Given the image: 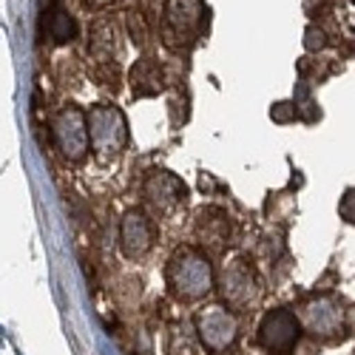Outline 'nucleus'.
<instances>
[{"label": "nucleus", "mask_w": 355, "mask_h": 355, "mask_svg": "<svg viewBox=\"0 0 355 355\" xmlns=\"http://www.w3.org/2000/svg\"><path fill=\"white\" fill-rule=\"evenodd\" d=\"M165 282L180 302H199L216 287L214 284L216 276H214L208 256L191 245L176 248L171 253L168 268H165Z\"/></svg>", "instance_id": "obj_1"}, {"label": "nucleus", "mask_w": 355, "mask_h": 355, "mask_svg": "<svg viewBox=\"0 0 355 355\" xmlns=\"http://www.w3.org/2000/svg\"><path fill=\"white\" fill-rule=\"evenodd\" d=\"M205 0H165L162 9V43L171 51H185L191 49L205 23Z\"/></svg>", "instance_id": "obj_2"}, {"label": "nucleus", "mask_w": 355, "mask_h": 355, "mask_svg": "<svg viewBox=\"0 0 355 355\" xmlns=\"http://www.w3.org/2000/svg\"><path fill=\"white\" fill-rule=\"evenodd\" d=\"M88 120V142H92V151L100 159H116L125 145H128V120L125 114L116 105H94L85 114Z\"/></svg>", "instance_id": "obj_3"}, {"label": "nucleus", "mask_w": 355, "mask_h": 355, "mask_svg": "<svg viewBox=\"0 0 355 355\" xmlns=\"http://www.w3.org/2000/svg\"><path fill=\"white\" fill-rule=\"evenodd\" d=\"M51 137L54 145L69 162H83L92 151V142H88V120L85 111L77 105H66L54 114L51 120Z\"/></svg>", "instance_id": "obj_4"}, {"label": "nucleus", "mask_w": 355, "mask_h": 355, "mask_svg": "<svg viewBox=\"0 0 355 355\" xmlns=\"http://www.w3.org/2000/svg\"><path fill=\"white\" fill-rule=\"evenodd\" d=\"M216 287H219V295L227 304V310H250L261 295V287H259L253 268L242 259H233L225 264Z\"/></svg>", "instance_id": "obj_5"}, {"label": "nucleus", "mask_w": 355, "mask_h": 355, "mask_svg": "<svg viewBox=\"0 0 355 355\" xmlns=\"http://www.w3.org/2000/svg\"><path fill=\"white\" fill-rule=\"evenodd\" d=\"M239 336V321L222 304H208L196 315V338L211 355H222Z\"/></svg>", "instance_id": "obj_6"}, {"label": "nucleus", "mask_w": 355, "mask_h": 355, "mask_svg": "<svg viewBox=\"0 0 355 355\" xmlns=\"http://www.w3.org/2000/svg\"><path fill=\"white\" fill-rule=\"evenodd\" d=\"M302 336V321L290 310H270L259 324V344L270 355H287Z\"/></svg>", "instance_id": "obj_7"}, {"label": "nucleus", "mask_w": 355, "mask_h": 355, "mask_svg": "<svg viewBox=\"0 0 355 355\" xmlns=\"http://www.w3.org/2000/svg\"><path fill=\"white\" fill-rule=\"evenodd\" d=\"M142 196H145V202H151L157 211L168 214L173 208H180V205H185L188 185L176 173H171L165 168H154L142 182Z\"/></svg>", "instance_id": "obj_8"}, {"label": "nucleus", "mask_w": 355, "mask_h": 355, "mask_svg": "<svg viewBox=\"0 0 355 355\" xmlns=\"http://www.w3.org/2000/svg\"><path fill=\"white\" fill-rule=\"evenodd\" d=\"M193 236H196L199 248L211 250V253H222L230 245V236H233L230 214L216 208V205L199 208L196 216H193Z\"/></svg>", "instance_id": "obj_9"}, {"label": "nucleus", "mask_w": 355, "mask_h": 355, "mask_svg": "<svg viewBox=\"0 0 355 355\" xmlns=\"http://www.w3.org/2000/svg\"><path fill=\"white\" fill-rule=\"evenodd\" d=\"M154 236H157L154 222L148 219L142 211L131 208L120 222V250H123V256L131 259V261L142 259L148 250L154 248Z\"/></svg>", "instance_id": "obj_10"}, {"label": "nucleus", "mask_w": 355, "mask_h": 355, "mask_svg": "<svg viewBox=\"0 0 355 355\" xmlns=\"http://www.w3.org/2000/svg\"><path fill=\"white\" fill-rule=\"evenodd\" d=\"M128 80H131L134 97H157L165 88V74H162L159 63L151 60V57H142V60H137L131 66Z\"/></svg>", "instance_id": "obj_11"}, {"label": "nucleus", "mask_w": 355, "mask_h": 355, "mask_svg": "<svg viewBox=\"0 0 355 355\" xmlns=\"http://www.w3.org/2000/svg\"><path fill=\"white\" fill-rule=\"evenodd\" d=\"M341 310L330 299H318L304 307V324L313 336H333L341 327Z\"/></svg>", "instance_id": "obj_12"}, {"label": "nucleus", "mask_w": 355, "mask_h": 355, "mask_svg": "<svg viewBox=\"0 0 355 355\" xmlns=\"http://www.w3.org/2000/svg\"><path fill=\"white\" fill-rule=\"evenodd\" d=\"M88 51H92L100 63H108L116 54V26L111 20H100L92 28V40H88Z\"/></svg>", "instance_id": "obj_13"}, {"label": "nucleus", "mask_w": 355, "mask_h": 355, "mask_svg": "<svg viewBox=\"0 0 355 355\" xmlns=\"http://www.w3.org/2000/svg\"><path fill=\"white\" fill-rule=\"evenodd\" d=\"M43 28L49 32V37H51L54 43H71V40L77 37V23H74V17H71L66 9H60V6L49 9V17L43 20Z\"/></svg>", "instance_id": "obj_14"}, {"label": "nucleus", "mask_w": 355, "mask_h": 355, "mask_svg": "<svg viewBox=\"0 0 355 355\" xmlns=\"http://www.w3.org/2000/svg\"><path fill=\"white\" fill-rule=\"evenodd\" d=\"M193 333L185 324H173L168 333V355H199V338Z\"/></svg>", "instance_id": "obj_15"}, {"label": "nucleus", "mask_w": 355, "mask_h": 355, "mask_svg": "<svg viewBox=\"0 0 355 355\" xmlns=\"http://www.w3.org/2000/svg\"><path fill=\"white\" fill-rule=\"evenodd\" d=\"M295 114H299V111H295L293 103H276L270 108V116H273L276 123H290V120H295Z\"/></svg>", "instance_id": "obj_16"}, {"label": "nucleus", "mask_w": 355, "mask_h": 355, "mask_svg": "<svg viewBox=\"0 0 355 355\" xmlns=\"http://www.w3.org/2000/svg\"><path fill=\"white\" fill-rule=\"evenodd\" d=\"M341 216L355 225V188H349L344 193V199H341Z\"/></svg>", "instance_id": "obj_17"}, {"label": "nucleus", "mask_w": 355, "mask_h": 355, "mask_svg": "<svg viewBox=\"0 0 355 355\" xmlns=\"http://www.w3.org/2000/svg\"><path fill=\"white\" fill-rule=\"evenodd\" d=\"M321 46H324V35L315 32V28H307V49L315 51V49H321Z\"/></svg>", "instance_id": "obj_18"}]
</instances>
